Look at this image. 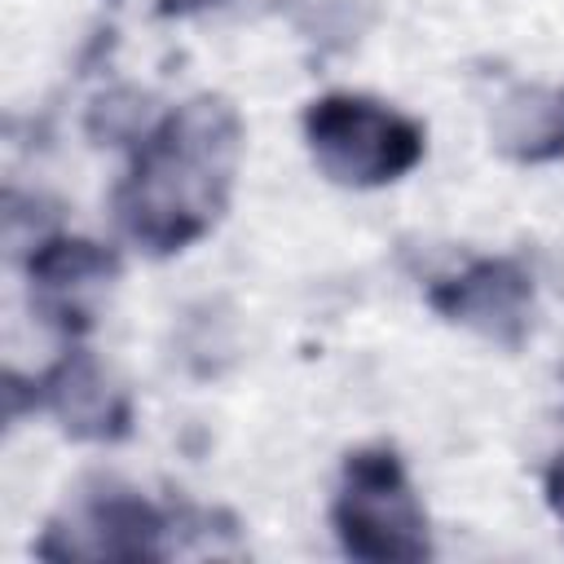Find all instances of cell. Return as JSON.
<instances>
[{
	"mask_svg": "<svg viewBox=\"0 0 564 564\" xmlns=\"http://www.w3.org/2000/svg\"><path fill=\"white\" fill-rule=\"evenodd\" d=\"M494 145L520 163L564 154V88H516L494 106Z\"/></svg>",
	"mask_w": 564,
	"mask_h": 564,
	"instance_id": "obj_7",
	"label": "cell"
},
{
	"mask_svg": "<svg viewBox=\"0 0 564 564\" xmlns=\"http://www.w3.org/2000/svg\"><path fill=\"white\" fill-rule=\"evenodd\" d=\"M335 533L357 560H423L427 520L392 449H361L344 467Z\"/></svg>",
	"mask_w": 564,
	"mask_h": 564,
	"instance_id": "obj_3",
	"label": "cell"
},
{
	"mask_svg": "<svg viewBox=\"0 0 564 564\" xmlns=\"http://www.w3.org/2000/svg\"><path fill=\"white\" fill-rule=\"evenodd\" d=\"M436 308L489 339H502V344H516L529 326V304H533V286L529 278L507 264V260H485V264H471L463 278L445 282L436 295Z\"/></svg>",
	"mask_w": 564,
	"mask_h": 564,
	"instance_id": "obj_5",
	"label": "cell"
},
{
	"mask_svg": "<svg viewBox=\"0 0 564 564\" xmlns=\"http://www.w3.org/2000/svg\"><path fill=\"white\" fill-rule=\"evenodd\" d=\"M163 9H198V4H212V0H159Z\"/></svg>",
	"mask_w": 564,
	"mask_h": 564,
	"instance_id": "obj_9",
	"label": "cell"
},
{
	"mask_svg": "<svg viewBox=\"0 0 564 564\" xmlns=\"http://www.w3.org/2000/svg\"><path fill=\"white\" fill-rule=\"evenodd\" d=\"M44 388H48V410L75 436L106 441L128 427V401L93 357H66Z\"/></svg>",
	"mask_w": 564,
	"mask_h": 564,
	"instance_id": "obj_6",
	"label": "cell"
},
{
	"mask_svg": "<svg viewBox=\"0 0 564 564\" xmlns=\"http://www.w3.org/2000/svg\"><path fill=\"white\" fill-rule=\"evenodd\" d=\"M238 115L198 97L167 115L132 163V176L119 189V220L145 251H181L207 234L229 198L238 163Z\"/></svg>",
	"mask_w": 564,
	"mask_h": 564,
	"instance_id": "obj_1",
	"label": "cell"
},
{
	"mask_svg": "<svg viewBox=\"0 0 564 564\" xmlns=\"http://www.w3.org/2000/svg\"><path fill=\"white\" fill-rule=\"evenodd\" d=\"M110 273L115 256L93 242H53L31 260V278L57 313H79V295L110 282Z\"/></svg>",
	"mask_w": 564,
	"mask_h": 564,
	"instance_id": "obj_8",
	"label": "cell"
},
{
	"mask_svg": "<svg viewBox=\"0 0 564 564\" xmlns=\"http://www.w3.org/2000/svg\"><path fill=\"white\" fill-rule=\"evenodd\" d=\"M304 137L317 167L339 185H388L423 159V132L370 97L330 93L308 106Z\"/></svg>",
	"mask_w": 564,
	"mask_h": 564,
	"instance_id": "obj_2",
	"label": "cell"
},
{
	"mask_svg": "<svg viewBox=\"0 0 564 564\" xmlns=\"http://www.w3.org/2000/svg\"><path fill=\"white\" fill-rule=\"evenodd\" d=\"M163 520L150 502L128 489H106L70 511L44 542L48 555H79V560H150L159 555Z\"/></svg>",
	"mask_w": 564,
	"mask_h": 564,
	"instance_id": "obj_4",
	"label": "cell"
}]
</instances>
